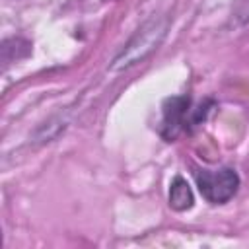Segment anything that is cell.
<instances>
[{
	"mask_svg": "<svg viewBox=\"0 0 249 249\" xmlns=\"http://www.w3.org/2000/svg\"><path fill=\"white\" fill-rule=\"evenodd\" d=\"M191 107L189 97H173L163 107V121H161V134L165 138H173L183 126H187V115Z\"/></svg>",
	"mask_w": 249,
	"mask_h": 249,
	"instance_id": "2",
	"label": "cell"
},
{
	"mask_svg": "<svg viewBox=\"0 0 249 249\" xmlns=\"http://www.w3.org/2000/svg\"><path fill=\"white\" fill-rule=\"evenodd\" d=\"M193 191L183 177H175L169 185V206L173 210H189L193 206Z\"/></svg>",
	"mask_w": 249,
	"mask_h": 249,
	"instance_id": "3",
	"label": "cell"
},
{
	"mask_svg": "<svg viewBox=\"0 0 249 249\" xmlns=\"http://www.w3.org/2000/svg\"><path fill=\"white\" fill-rule=\"evenodd\" d=\"M195 179H196V187H198L200 195L210 204L228 202L237 193V187H239V177L230 167H222L216 171L198 169V171H195Z\"/></svg>",
	"mask_w": 249,
	"mask_h": 249,
	"instance_id": "1",
	"label": "cell"
}]
</instances>
